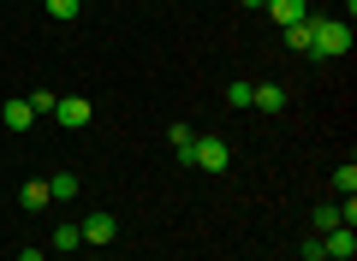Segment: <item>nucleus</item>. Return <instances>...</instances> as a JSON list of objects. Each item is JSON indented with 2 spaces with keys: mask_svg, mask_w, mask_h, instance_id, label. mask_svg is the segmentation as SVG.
Returning a JSON list of instances; mask_svg holds the SVG:
<instances>
[{
  "mask_svg": "<svg viewBox=\"0 0 357 261\" xmlns=\"http://www.w3.org/2000/svg\"><path fill=\"white\" fill-rule=\"evenodd\" d=\"M0 119L13 125V131H24V125L36 119V113H30V101H24V95H18V101H6V107H0Z\"/></svg>",
  "mask_w": 357,
  "mask_h": 261,
  "instance_id": "nucleus-10",
  "label": "nucleus"
},
{
  "mask_svg": "<svg viewBox=\"0 0 357 261\" xmlns=\"http://www.w3.org/2000/svg\"><path fill=\"white\" fill-rule=\"evenodd\" d=\"M77 190H84V178H77V173H54V178H48V196H54V202H72Z\"/></svg>",
  "mask_w": 357,
  "mask_h": 261,
  "instance_id": "nucleus-8",
  "label": "nucleus"
},
{
  "mask_svg": "<svg viewBox=\"0 0 357 261\" xmlns=\"http://www.w3.org/2000/svg\"><path fill=\"white\" fill-rule=\"evenodd\" d=\"M310 54H316V60L351 54V24H345V18H310Z\"/></svg>",
  "mask_w": 357,
  "mask_h": 261,
  "instance_id": "nucleus-1",
  "label": "nucleus"
},
{
  "mask_svg": "<svg viewBox=\"0 0 357 261\" xmlns=\"http://www.w3.org/2000/svg\"><path fill=\"white\" fill-rule=\"evenodd\" d=\"M167 137H173V149L185 155V149H191V143H197V131H191V125H173V131H167Z\"/></svg>",
  "mask_w": 357,
  "mask_h": 261,
  "instance_id": "nucleus-18",
  "label": "nucleus"
},
{
  "mask_svg": "<svg viewBox=\"0 0 357 261\" xmlns=\"http://www.w3.org/2000/svg\"><path fill=\"white\" fill-rule=\"evenodd\" d=\"M18 261H48V255H42V249H24V255H18Z\"/></svg>",
  "mask_w": 357,
  "mask_h": 261,
  "instance_id": "nucleus-19",
  "label": "nucleus"
},
{
  "mask_svg": "<svg viewBox=\"0 0 357 261\" xmlns=\"http://www.w3.org/2000/svg\"><path fill=\"white\" fill-rule=\"evenodd\" d=\"M333 190H340V196H357V166H351V161L333 173Z\"/></svg>",
  "mask_w": 357,
  "mask_h": 261,
  "instance_id": "nucleus-13",
  "label": "nucleus"
},
{
  "mask_svg": "<svg viewBox=\"0 0 357 261\" xmlns=\"http://www.w3.org/2000/svg\"><path fill=\"white\" fill-rule=\"evenodd\" d=\"M268 18H274V24H298V18H310V6H304V0H268Z\"/></svg>",
  "mask_w": 357,
  "mask_h": 261,
  "instance_id": "nucleus-5",
  "label": "nucleus"
},
{
  "mask_svg": "<svg viewBox=\"0 0 357 261\" xmlns=\"http://www.w3.org/2000/svg\"><path fill=\"white\" fill-rule=\"evenodd\" d=\"M77 244H84V232H77V226H54V249H60V255H72Z\"/></svg>",
  "mask_w": 357,
  "mask_h": 261,
  "instance_id": "nucleus-11",
  "label": "nucleus"
},
{
  "mask_svg": "<svg viewBox=\"0 0 357 261\" xmlns=\"http://www.w3.org/2000/svg\"><path fill=\"white\" fill-rule=\"evenodd\" d=\"M244 6H268V0H244Z\"/></svg>",
  "mask_w": 357,
  "mask_h": 261,
  "instance_id": "nucleus-20",
  "label": "nucleus"
},
{
  "mask_svg": "<svg viewBox=\"0 0 357 261\" xmlns=\"http://www.w3.org/2000/svg\"><path fill=\"white\" fill-rule=\"evenodd\" d=\"M298 261H321V237H316V232L298 237Z\"/></svg>",
  "mask_w": 357,
  "mask_h": 261,
  "instance_id": "nucleus-15",
  "label": "nucleus"
},
{
  "mask_svg": "<svg viewBox=\"0 0 357 261\" xmlns=\"http://www.w3.org/2000/svg\"><path fill=\"white\" fill-rule=\"evenodd\" d=\"M48 202H54V196H48V178H30V184L18 190V208H24V214H36V208H48Z\"/></svg>",
  "mask_w": 357,
  "mask_h": 261,
  "instance_id": "nucleus-6",
  "label": "nucleus"
},
{
  "mask_svg": "<svg viewBox=\"0 0 357 261\" xmlns=\"http://www.w3.org/2000/svg\"><path fill=\"white\" fill-rule=\"evenodd\" d=\"M77 232H84V244H96V249H107V244H114V237H119V220H114V214H89V220H77Z\"/></svg>",
  "mask_w": 357,
  "mask_h": 261,
  "instance_id": "nucleus-3",
  "label": "nucleus"
},
{
  "mask_svg": "<svg viewBox=\"0 0 357 261\" xmlns=\"http://www.w3.org/2000/svg\"><path fill=\"white\" fill-rule=\"evenodd\" d=\"M30 101V113H54V101H60V95H54V89H36V95H24Z\"/></svg>",
  "mask_w": 357,
  "mask_h": 261,
  "instance_id": "nucleus-17",
  "label": "nucleus"
},
{
  "mask_svg": "<svg viewBox=\"0 0 357 261\" xmlns=\"http://www.w3.org/2000/svg\"><path fill=\"white\" fill-rule=\"evenodd\" d=\"M250 89L256 84H227V107H250Z\"/></svg>",
  "mask_w": 357,
  "mask_h": 261,
  "instance_id": "nucleus-16",
  "label": "nucleus"
},
{
  "mask_svg": "<svg viewBox=\"0 0 357 261\" xmlns=\"http://www.w3.org/2000/svg\"><path fill=\"white\" fill-rule=\"evenodd\" d=\"M42 6H48V13L60 18V24H72V18L84 13V0H42Z\"/></svg>",
  "mask_w": 357,
  "mask_h": 261,
  "instance_id": "nucleus-12",
  "label": "nucleus"
},
{
  "mask_svg": "<svg viewBox=\"0 0 357 261\" xmlns=\"http://www.w3.org/2000/svg\"><path fill=\"white\" fill-rule=\"evenodd\" d=\"M280 42H286L292 54H310V18H298V24H286V30H280Z\"/></svg>",
  "mask_w": 357,
  "mask_h": 261,
  "instance_id": "nucleus-9",
  "label": "nucleus"
},
{
  "mask_svg": "<svg viewBox=\"0 0 357 261\" xmlns=\"http://www.w3.org/2000/svg\"><path fill=\"white\" fill-rule=\"evenodd\" d=\"M310 226H316V232H333V226H340V208H316V214H310Z\"/></svg>",
  "mask_w": 357,
  "mask_h": 261,
  "instance_id": "nucleus-14",
  "label": "nucleus"
},
{
  "mask_svg": "<svg viewBox=\"0 0 357 261\" xmlns=\"http://www.w3.org/2000/svg\"><path fill=\"white\" fill-rule=\"evenodd\" d=\"M250 107L280 113V107H286V89H280V84H256V89H250Z\"/></svg>",
  "mask_w": 357,
  "mask_h": 261,
  "instance_id": "nucleus-7",
  "label": "nucleus"
},
{
  "mask_svg": "<svg viewBox=\"0 0 357 261\" xmlns=\"http://www.w3.org/2000/svg\"><path fill=\"white\" fill-rule=\"evenodd\" d=\"M54 119H60L66 131H84V125H89V101L84 95H60V101H54Z\"/></svg>",
  "mask_w": 357,
  "mask_h": 261,
  "instance_id": "nucleus-4",
  "label": "nucleus"
},
{
  "mask_svg": "<svg viewBox=\"0 0 357 261\" xmlns=\"http://www.w3.org/2000/svg\"><path fill=\"white\" fill-rule=\"evenodd\" d=\"M321 261H333V255H321Z\"/></svg>",
  "mask_w": 357,
  "mask_h": 261,
  "instance_id": "nucleus-21",
  "label": "nucleus"
},
{
  "mask_svg": "<svg viewBox=\"0 0 357 261\" xmlns=\"http://www.w3.org/2000/svg\"><path fill=\"white\" fill-rule=\"evenodd\" d=\"M178 161H185V166H203V173H227V166H232V149H227L220 137H197Z\"/></svg>",
  "mask_w": 357,
  "mask_h": 261,
  "instance_id": "nucleus-2",
  "label": "nucleus"
}]
</instances>
